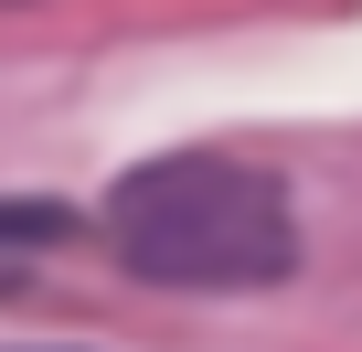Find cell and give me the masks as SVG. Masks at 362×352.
<instances>
[{"mask_svg": "<svg viewBox=\"0 0 362 352\" xmlns=\"http://www.w3.org/2000/svg\"><path fill=\"white\" fill-rule=\"evenodd\" d=\"M107 246L149 288H277L298 267L288 193L256 160H214V149L139 160L107 193Z\"/></svg>", "mask_w": 362, "mask_h": 352, "instance_id": "obj_1", "label": "cell"}, {"mask_svg": "<svg viewBox=\"0 0 362 352\" xmlns=\"http://www.w3.org/2000/svg\"><path fill=\"white\" fill-rule=\"evenodd\" d=\"M43 246H75V214L54 193H0V256H43Z\"/></svg>", "mask_w": 362, "mask_h": 352, "instance_id": "obj_2", "label": "cell"}]
</instances>
